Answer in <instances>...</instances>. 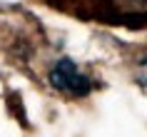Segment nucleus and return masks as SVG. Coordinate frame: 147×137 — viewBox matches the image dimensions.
Wrapping results in <instances>:
<instances>
[{"mask_svg": "<svg viewBox=\"0 0 147 137\" xmlns=\"http://www.w3.org/2000/svg\"><path fill=\"white\" fill-rule=\"evenodd\" d=\"M50 85L55 90H62V92H70L75 97H85L87 92L92 90V82L90 77H85L82 72L78 70V65L70 60V57H60V60L53 65L50 75H47Z\"/></svg>", "mask_w": 147, "mask_h": 137, "instance_id": "1", "label": "nucleus"}]
</instances>
